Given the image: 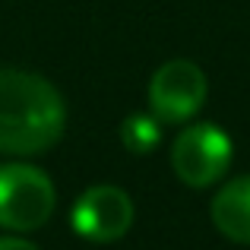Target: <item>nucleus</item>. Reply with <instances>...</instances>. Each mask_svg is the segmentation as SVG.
Segmentation results:
<instances>
[{"label":"nucleus","instance_id":"f257e3e1","mask_svg":"<svg viewBox=\"0 0 250 250\" xmlns=\"http://www.w3.org/2000/svg\"><path fill=\"white\" fill-rule=\"evenodd\" d=\"M63 121V98L48 80L22 70H0V152H44L61 140Z\"/></svg>","mask_w":250,"mask_h":250},{"label":"nucleus","instance_id":"f03ea898","mask_svg":"<svg viewBox=\"0 0 250 250\" xmlns=\"http://www.w3.org/2000/svg\"><path fill=\"white\" fill-rule=\"evenodd\" d=\"M54 184L32 165H0V225L35 231L54 212Z\"/></svg>","mask_w":250,"mask_h":250},{"label":"nucleus","instance_id":"7ed1b4c3","mask_svg":"<svg viewBox=\"0 0 250 250\" xmlns=\"http://www.w3.org/2000/svg\"><path fill=\"white\" fill-rule=\"evenodd\" d=\"M231 140L212 124H190L171 146V168L190 187H209L228 171Z\"/></svg>","mask_w":250,"mask_h":250},{"label":"nucleus","instance_id":"20e7f679","mask_svg":"<svg viewBox=\"0 0 250 250\" xmlns=\"http://www.w3.org/2000/svg\"><path fill=\"white\" fill-rule=\"evenodd\" d=\"M206 102V76L190 61H168L149 83V108L155 121H190Z\"/></svg>","mask_w":250,"mask_h":250},{"label":"nucleus","instance_id":"39448f33","mask_svg":"<svg viewBox=\"0 0 250 250\" xmlns=\"http://www.w3.org/2000/svg\"><path fill=\"white\" fill-rule=\"evenodd\" d=\"M130 225H133V203L121 187H111V184L89 187L73 206V228L85 241L108 244L124 238Z\"/></svg>","mask_w":250,"mask_h":250},{"label":"nucleus","instance_id":"423d86ee","mask_svg":"<svg viewBox=\"0 0 250 250\" xmlns=\"http://www.w3.org/2000/svg\"><path fill=\"white\" fill-rule=\"evenodd\" d=\"M212 222L225 238L238 241V244H250V174L228 181L215 193Z\"/></svg>","mask_w":250,"mask_h":250},{"label":"nucleus","instance_id":"0eeeda50","mask_svg":"<svg viewBox=\"0 0 250 250\" xmlns=\"http://www.w3.org/2000/svg\"><path fill=\"white\" fill-rule=\"evenodd\" d=\"M121 140H124V146H127L130 152H136V155L152 152V149L159 146V140H162L159 121H155V117H149V114L127 117V121H124V127H121Z\"/></svg>","mask_w":250,"mask_h":250},{"label":"nucleus","instance_id":"6e6552de","mask_svg":"<svg viewBox=\"0 0 250 250\" xmlns=\"http://www.w3.org/2000/svg\"><path fill=\"white\" fill-rule=\"evenodd\" d=\"M0 250H38V247L22 238H0Z\"/></svg>","mask_w":250,"mask_h":250}]
</instances>
